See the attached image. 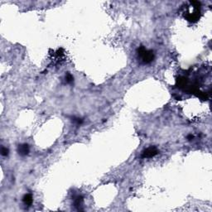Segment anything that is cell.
I'll use <instances>...</instances> for the list:
<instances>
[{
    "label": "cell",
    "mask_w": 212,
    "mask_h": 212,
    "mask_svg": "<svg viewBox=\"0 0 212 212\" xmlns=\"http://www.w3.org/2000/svg\"><path fill=\"white\" fill-rule=\"evenodd\" d=\"M139 57L144 63H149L153 60V52L146 50L144 47H141L139 49Z\"/></svg>",
    "instance_id": "obj_1"
},
{
    "label": "cell",
    "mask_w": 212,
    "mask_h": 212,
    "mask_svg": "<svg viewBox=\"0 0 212 212\" xmlns=\"http://www.w3.org/2000/svg\"><path fill=\"white\" fill-rule=\"evenodd\" d=\"M18 153L21 156H25V155L28 154L29 148L27 144H21L18 146Z\"/></svg>",
    "instance_id": "obj_3"
},
{
    "label": "cell",
    "mask_w": 212,
    "mask_h": 212,
    "mask_svg": "<svg viewBox=\"0 0 212 212\" xmlns=\"http://www.w3.org/2000/svg\"><path fill=\"white\" fill-rule=\"evenodd\" d=\"M23 201L25 202V204L27 205H31L32 202H33V197L31 195H26L24 197H23Z\"/></svg>",
    "instance_id": "obj_4"
},
{
    "label": "cell",
    "mask_w": 212,
    "mask_h": 212,
    "mask_svg": "<svg viewBox=\"0 0 212 212\" xmlns=\"http://www.w3.org/2000/svg\"><path fill=\"white\" fill-rule=\"evenodd\" d=\"M158 153V150L155 148H149L148 149H146L144 153H143V157L144 158H152Z\"/></svg>",
    "instance_id": "obj_2"
},
{
    "label": "cell",
    "mask_w": 212,
    "mask_h": 212,
    "mask_svg": "<svg viewBox=\"0 0 212 212\" xmlns=\"http://www.w3.org/2000/svg\"><path fill=\"white\" fill-rule=\"evenodd\" d=\"M1 154L3 155V156H8V149L7 148L3 147V148H2V151H1Z\"/></svg>",
    "instance_id": "obj_5"
}]
</instances>
